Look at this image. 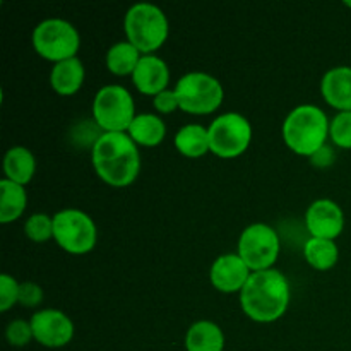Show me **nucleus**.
Segmentation results:
<instances>
[{"label":"nucleus","instance_id":"obj_1","mask_svg":"<svg viewBox=\"0 0 351 351\" xmlns=\"http://www.w3.org/2000/svg\"><path fill=\"white\" fill-rule=\"evenodd\" d=\"M242 312L254 322L271 324L287 314L291 300L290 281L276 267L250 274L240 291Z\"/></svg>","mask_w":351,"mask_h":351},{"label":"nucleus","instance_id":"obj_2","mask_svg":"<svg viewBox=\"0 0 351 351\" xmlns=\"http://www.w3.org/2000/svg\"><path fill=\"white\" fill-rule=\"evenodd\" d=\"M91 163L106 185L129 187L141 173L139 146L127 132H103L91 149Z\"/></svg>","mask_w":351,"mask_h":351},{"label":"nucleus","instance_id":"obj_3","mask_svg":"<svg viewBox=\"0 0 351 351\" xmlns=\"http://www.w3.org/2000/svg\"><path fill=\"white\" fill-rule=\"evenodd\" d=\"M331 120L319 106L305 103L295 106L281 125L283 143L297 156L311 158L328 144Z\"/></svg>","mask_w":351,"mask_h":351},{"label":"nucleus","instance_id":"obj_4","mask_svg":"<svg viewBox=\"0 0 351 351\" xmlns=\"http://www.w3.org/2000/svg\"><path fill=\"white\" fill-rule=\"evenodd\" d=\"M125 40L143 55H154L170 36V21L163 9L149 2L129 7L123 16Z\"/></svg>","mask_w":351,"mask_h":351},{"label":"nucleus","instance_id":"obj_5","mask_svg":"<svg viewBox=\"0 0 351 351\" xmlns=\"http://www.w3.org/2000/svg\"><path fill=\"white\" fill-rule=\"evenodd\" d=\"M34 51L43 60L58 64L77 57L81 48V34L77 27L60 17H50L34 26L31 34Z\"/></svg>","mask_w":351,"mask_h":351},{"label":"nucleus","instance_id":"obj_6","mask_svg":"<svg viewBox=\"0 0 351 351\" xmlns=\"http://www.w3.org/2000/svg\"><path fill=\"white\" fill-rule=\"evenodd\" d=\"M173 89L180 110L189 115H211L225 101L223 84L208 72H187L178 79Z\"/></svg>","mask_w":351,"mask_h":351},{"label":"nucleus","instance_id":"obj_7","mask_svg":"<svg viewBox=\"0 0 351 351\" xmlns=\"http://www.w3.org/2000/svg\"><path fill=\"white\" fill-rule=\"evenodd\" d=\"M93 122L103 132H127L136 119L137 110L134 96L120 84H106L93 99Z\"/></svg>","mask_w":351,"mask_h":351},{"label":"nucleus","instance_id":"obj_8","mask_svg":"<svg viewBox=\"0 0 351 351\" xmlns=\"http://www.w3.org/2000/svg\"><path fill=\"white\" fill-rule=\"evenodd\" d=\"M53 240L71 256H86L95 250L98 228L88 213L75 208L60 209L53 215Z\"/></svg>","mask_w":351,"mask_h":351},{"label":"nucleus","instance_id":"obj_9","mask_svg":"<svg viewBox=\"0 0 351 351\" xmlns=\"http://www.w3.org/2000/svg\"><path fill=\"white\" fill-rule=\"evenodd\" d=\"M211 154L221 160H235L247 153L252 143V123L239 112H226L208 125Z\"/></svg>","mask_w":351,"mask_h":351},{"label":"nucleus","instance_id":"obj_10","mask_svg":"<svg viewBox=\"0 0 351 351\" xmlns=\"http://www.w3.org/2000/svg\"><path fill=\"white\" fill-rule=\"evenodd\" d=\"M281 252V240L267 223H252L240 233L237 254L252 273L273 269Z\"/></svg>","mask_w":351,"mask_h":351},{"label":"nucleus","instance_id":"obj_11","mask_svg":"<svg viewBox=\"0 0 351 351\" xmlns=\"http://www.w3.org/2000/svg\"><path fill=\"white\" fill-rule=\"evenodd\" d=\"M34 341L45 348H64L74 338V322L58 308H41L29 319Z\"/></svg>","mask_w":351,"mask_h":351},{"label":"nucleus","instance_id":"obj_12","mask_svg":"<svg viewBox=\"0 0 351 351\" xmlns=\"http://www.w3.org/2000/svg\"><path fill=\"white\" fill-rule=\"evenodd\" d=\"M305 228L312 239L335 240L345 230V213L331 199H317L305 211Z\"/></svg>","mask_w":351,"mask_h":351},{"label":"nucleus","instance_id":"obj_13","mask_svg":"<svg viewBox=\"0 0 351 351\" xmlns=\"http://www.w3.org/2000/svg\"><path fill=\"white\" fill-rule=\"evenodd\" d=\"M252 271L247 267L239 254H223L216 257L209 269V281L219 293L233 295L243 290Z\"/></svg>","mask_w":351,"mask_h":351},{"label":"nucleus","instance_id":"obj_14","mask_svg":"<svg viewBox=\"0 0 351 351\" xmlns=\"http://www.w3.org/2000/svg\"><path fill=\"white\" fill-rule=\"evenodd\" d=\"M132 84L141 95L156 96L168 89L170 84V67L158 55H143L132 74Z\"/></svg>","mask_w":351,"mask_h":351},{"label":"nucleus","instance_id":"obj_15","mask_svg":"<svg viewBox=\"0 0 351 351\" xmlns=\"http://www.w3.org/2000/svg\"><path fill=\"white\" fill-rule=\"evenodd\" d=\"M321 95L331 108L351 112V67L338 65L322 75Z\"/></svg>","mask_w":351,"mask_h":351},{"label":"nucleus","instance_id":"obj_16","mask_svg":"<svg viewBox=\"0 0 351 351\" xmlns=\"http://www.w3.org/2000/svg\"><path fill=\"white\" fill-rule=\"evenodd\" d=\"M51 89L60 96H74L75 93L81 91L86 81V69L84 64L79 57L69 58V60L58 62L50 71Z\"/></svg>","mask_w":351,"mask_h":351},{"label":"nucleus","instance_id":"obj_17","mask_svg":"<svg viewBox=\"0 0 351 351\" xmlns=\"http://www.w3.org/2000/svg\"><path fill=\"white\" fill-rule=\"evenodd\" d=\"M127 134L139 147H156L167 137V125L158 113H137Z\"/></svg>","mask_w":351,"mask_h":351},{"label":"nucleus","instance_id":"obj_18","mask_svg":"<svg viewBox=\"0 0 351 351\" xmlns=\"http://www.w3.org/2000/svg\"><path fill=\"white\" fill-rule=\"evenodd\" d=\"M225 332L216 322L197 321L185 332L187 351H225Z\"/></svg>","mask_w":351,"mask_h":351},{"label":"nucleus","instance_id":"obj_19","mask_svg":"<svg viewBox=\"0 0 351 351\" xmlns=\"http://www.w3.org/2000/svg\"><path fill=\"white\" fill-rule=\"evenodd\" d=\"M2 168L7 180L26 187L36 173V158L27 147L14 146L7 149Z\"/></svg>","mask_w":351,"mask_h":351},{"label":"nucleus","instance_id":"obj_20","mask_svg":"<svg viewBox=\"0 0 351 351\" xmlns=\"http://www.w3.org/2000/svg\"><path fill=\"white\" fill-rule=\"evenodd\" d=\"M173 146L182 156L189 160H199L211 153L209 147V132L208 127L201 123H187L173 137Z\"/></svg>","mask_w":351,"mask_h":351},{"label":"nucleus","instance_id":"obj_21","mask_svg":"<svg viewBox=\"0 0 351 351\" xmlns=\"http://www.w3.org/2000/svg\"><path fill=\"white\" fill-rule=\"evenodd\" d=\"M141 57L143 53L132 43H129L127 40L117 41L106 50L105 65L110 74L117 75V77H127V75L132 77Z\"/></svg>","mask_w":351,"mask_h":351},{"label":"nucleus","instance_id":"obj_22","mask_svg":"<svg viewBox=\"0 0 351 351\" xmlns=\"http://www.w3.org/2000/svg\"><path fill=\"white\" fill-rule=\"evenodd\" d=\"M27 206V192L24 185L3 178L0 182V223L10 225L24 215Z\"/></svg>","mask_w":351,"mask_h":351},{"label":"nucleus","instance_id":"obj_23","mask_svg":"<svg viewBox=\"0 0 351 351\" xmlns=\"http://www.w3.org/2000/svg\"><path fill=\"white\" fill-rule=\"evenodd\" d=\"M304 257L315 271H329L338 264L339 249L335 240L308 239L304 245Z\"/></svg>","mask_w":351,"mask_h":351},{"label":"nucleus","instance_id":"obj_24","mask_svg":"<svg viewBox=\"0 0 351 351\" xmlns=\"http://www.w3.org/2000/svg\"><path fill=\"white\" fill-rule=\"evenodd\" d=\"M24 235L34 243H45L53 239V216L34 213L24 221Z\"/></svg>","mask_w":351,"mask_h":351},{"label":"nucleus","instance_id":"obj_25","mask_svg":"<svg viewBox=\"0 0 351 351\" xmlns=\"http://www.w3.org/2000/svg\"><path fill=\"white\" fill-rule=\"evenodd\" d=\"M329 139L339 149H351V112H338L332 117Z\"/></svg>","mask_w":351,"mask_h":351},{"label":"nucleus","instance_id":"obj_26","mask_svg":"<svg viewBox=\"0 0 351 351\" xmlns=\"http://www.w3.org/2000/svg\"><path fill=\"white\" fill-rule=\"evenodd\" d=\"M5 339L14 348H24L34 339L31 322L24 319H14L5 328Z\"/></svg>","mask_w":351,"mask_h":351},{"label":"nucleus","instance_id":"obj_27","mask_svg":"<svg viewBox=\"0 0 351 351\" xmlns=\"http://www.w3.org/2000/svg\"><path fill=\"white\" fill-rule=\"evenodd\" d=\"M21 283L10 274H0V311L7 312L19 304Z\"/></svg>","mask_w":351,"mask_h":351},{"label":"nucleus","instance_id":"obj_28","mask_svg":"<svg viewBox=\"0 0 351 351\" xmlns=\"http://www.w3.org/2000/svg\"><path fill=\"white\" fill-rule=\"evenodd\" d=\"M45 293L43 288L34 281H24L19 287V305L26 308H34L41 305L43 302Z\"/></svg>","mask_w":351,"mask_h":351},{"label":"nucleus","instance_id":"obj_29","mask_svg":"<svg viewBox=\"0 0 351 351\" xmlns=\"http://www.w3.org/2000/svg\"><path fill=\"white\" fill-rule=\"evenodd\" d=\"M153 106L158 112V115H170V113L180 110V105H178V96L175 93V89H165L160 95H156L153 98Z\"/></svg>","mask_w":351,"mask_h":351},{"label":"nucleus","instance_id":"obj_30","mask_svg":"<svg viewBox=\"0 0 351 351\" xmlns=\"http://www.w3.org/2000/svg\"><path fill=\"white\" fill-rule=\"evenodd\" d=\"M308 160H311V163L314 165V167L329 168L332 163H335V160H336L335 149H332L329 144H326V146H322L321 149H319L317 153L314 154V156L308 158Z\"/></svg>","mask_w":351,"mask_h":351},{"label":"nucleus","instance_id":"obj_31","mask_svg":"<svg viewBox=\"0 0 351 351\" xmlns=\"http://www.w3.org/2000/svg\"><path fill=\"white\" fill-rule=\"evenodd\" d=\"M345 5H346V7H350V9H351V0H346Z\"/></svg>","mask_w":351,"mask_h":351}]
</instances>
